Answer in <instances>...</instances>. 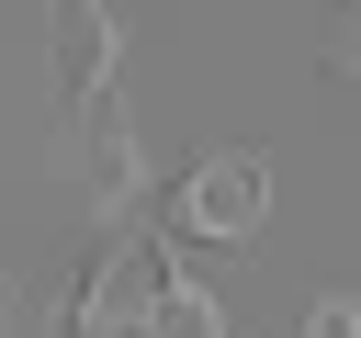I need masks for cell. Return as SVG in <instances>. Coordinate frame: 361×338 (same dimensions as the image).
Masks as SVG:
<instances>
[{"instance_id":"cell-3","label":"cell","mask_w":361,"mask_h":338,"mask_svg":"<svg viewBox=\"0 0 361 338\" xmlns=\"http://www.w3.org/2000/svg\"><path fill=\"white\" fill-rule=\"evenodd\" d=\"M45 56H56V90H68V101H102V90H113V11H102V0H56Z\"/></svg>"},{"instance_id":"cell-1","label":"cell","mask_w":361,"mask_h":338,"mask_svg":"<svg viewBox=\"0 0 361 338\" xmlns=\"http://www.w3.org/2000/svg\"><path fill=\"white\" fill-rule=\"evenodd\" d=\"M169 293H180V282H169L158 237H147V225H124V237H102V248H90L79 304H68V338H124V327H147Z\"/></svg>"},{"instance_id":"cell-5","label":"cell","mask_w":361,"mask_h":338,"mask_svg":"<svg viewBox=\"0 0 361 338\" xmlns=\"http://www.w3.org/2000/svg\"><path fill=\"white\" fill-rule=\"evenodd\" d=\"M305 338H361V304H350V293H327V304L305 315Z\"/></svg>"},{"instance_id":"cell-2","label":"cell","mask_w":361,"mask_h":338,"mask_svg":"<svg viewBox=\"0 0 361 338\" xmlns=\"http://www.w3.org/2000/svg\"><path fill=\"white\" fill-rule=\"evenodd\" d=\"M259 214H271V158H259V146H214V158H192V169L169 180V225L203 237V248L259 237Z\"/></svg>"},{"instance_id":"cell-4","label":"cell","mask_w":361,"mask_h":338,"mask_svg":"<svg viewBox=\"0 0 361 338\" xmlns=\"http://www.w3.org/2000/svg\"><path fill=\"white\" fill-rule=\"evenodd\" d=\"M147 338H226V315H214V293H169L147 315Z\"/></svg>"}]
</instances>
